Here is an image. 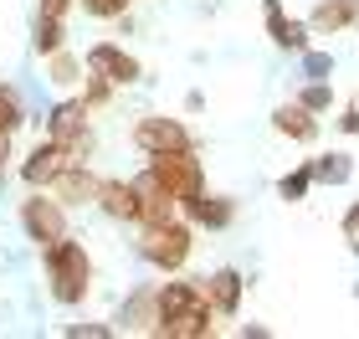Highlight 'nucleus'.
<instances>
[{
  "label": "nucleus",
  "mask_w": 359,
  "mask_h": 339,
  "mask_svg": "<svg viewBox=\"0 0 359 339\" xmlns=\"http://www.w3.org/2000/svg\"><path fill=\"white\" fill-rule=\"evenodd\" d=\"M154 334L159 339H216V309L205 303L201 293V278H175V283H159L154 288Z\"/></svg>",
  "instance_id": "f257e3e1"
},
{
  "label": "nucleus",
  "mask_w": 359,
  "mask_h": 339,
  "mask_svg": "<svg viewBox=\"0 0 359 339\" xmlns=\"http://www.w3.org/2000/svg\"><path fill=\"white\" fill-rule=\"evenodd\" d=\"M41 262H46V288H52L57 303H67V309L88 303V293H93V257H88L83 241L77 237L52 241V247L41 252Z\"/></svg>",
  "instance_id": "f03ea898"
},
{
  "label": "nucleus",
  "mask_w": 359,
  "mask_h": 339,
  "mask_svg": "<svg viewBox=\"0 0 359 339\" xmlns=\"http://www.w3.org/2000/svg\"><path fill=\"white\" fill-rule=\"evenodd\" d=\"M134 180L139 185H159L165 196H175L180 206H185L190 196H201V190H205V165H201V154H195V144H185V149L149 154V165H144Z\"/></svg>",
  "instance_id": "7ed1b4c3"
},
{
  "label": "nucleus",
  "mask_w": 359,
  "mask_h": 339,
  "mask_svg": "<svg viewBox=\"0 0 359 339\" xmlns=\"http://www.w3.org/2000/svg\"><path fill=\"white\" fill-rule=\"evenodd\" d=\"M190 252H195V226H190V221L170 216V221L139 226V257H144L149 267H159V272H180V267L190 262Z\"/></svg>",
  "instance_id": "20e7f679"
},
{
  "label": "nucleus",
  "mask_w": 359,
  "mask_h": 339,
  "mask_svg": "<svg viewBox=\"0 0 359 339\" xmlns=\"http://www.w3.org/2000/svg\"><path fill=\"white\" fill-rule=\"evenodd\" d=\"M21 232L46 252L52 241L72 237V232H67V206H62L52 190H31V196L21 201Z\"/></svg>",
  "instance_id": "39448f33"
},
{
  "label": "nucleus",
  "mask_w": 359,
  "mask_h": 339,
  "mask_svg": "<svg viewBox=\"0 0 359 339\" xmlns=\"http://www.w3.org/2000/svg\"><path fill=\"white\" fill-rule=\"evenodd\" d=\"M88 119H93V108L83 103V93H77V98L57 103L52 113H46V139L67 144L77 159H88V154H93V124H88Z\"/></svg>",
  "instance_id": "423d86ee"
},
{
  "label": "nucleus",
  "mask_w": 359,
  "mask_h": 339,
  "mask_svg": "<svg viewBox=\"0 0 359 339\" xmlns=\"http://www.w3.org/2000/svg\"><path fill=\"white\" fill-rule=\"evenodd\" d=\"M128 139H134V149H139L144 159H149V154H165V149H185V144H195L190 128L180 124V119H170V113H144Z\"/></svg>",
  "instance_id": "0eeeda50"
},
{
  "label": "nucleus",
  "mask_w": 359,
  "mask_h": 339,
  "mask_svg": "<svg viewBox=\"0 0 359 339\" xmlns=\"http://www.w3.org/2000/svg\"><path fill=\"white\" fill-rule=\"evenodd\" d=\"M97 211H103L108 221H128L139 226L144 221V190L134 180H123V175H108V180H97Z\"/></svg>",
  "instance_id": "6e6552de"
},
{
  "label": "nucleus",
  "mask_w": 359,
  "mask_h": 339,
  "mask_svg": "<svg viewBox=\"0 0 359 339\" xmlns=\"http://www.w3.org/2000/svg\"><path fill=\"white\" fill-rule=\"evenodd\" d=\"M262 26H267V36H272L277 52H298V57L308 52V36H313V26L298 21V15H287L283 0H262Z\"/></svg>",
  "instance_id": "1a4fd4ad"
},
{
  "label": "nucleus",
  "mask_w": 359,
  "mask_h": 339,
  "mask_svg": "<svg viewBox=\"0 0 359 339\" xmlns=\"http://www.w3.org/2000/svg\"><path fill=\"white\" fill-rule=\"evenodd\" d=\"M83 62H88V72L108 77L113 88H128V83H139V72H144V67H139V57H128L118 41H93Z\"/></svg>",
  "instance_id": "9d476101"
},
{
  "label": "nucleus",
  "mask_w": 359,
  "mask_h": 339,
  "mask_svg": "<svg viewBox=\"0 0 359 339\" xmlns=\"http://www.w3.org/2000/svg\"><path fill=\"white\" fill-rule=\"evenodd\" d=\"M72 159H77V154L67 149V144H57V139H41L36 149L26 154V165H21V180H26L31 190H46V185H52L62 170L72 165Z\"/></svg>",
  "instance_id": "9b49d317"
},
{
  "label": "nucleus",
  "mask_w": 359,
  "mask_h": 339,
  "mask_svg": "<svg viewBox=\"0 0 359 339\" xmlns=\"http://www.w3.org/2000/svg\"><path fill=\"white\" fill-rule=\"evenodd\" d=\"M201 293H205V303L216 309L221 319H231L236 309H241V293H247V278H241L236 267H216L210 278H201Z\"/></svg>",
  "instance_id": "f8f14e48"
},
{
  "label": "nucleus",
  "mask_w": 359,
  "mask_h": 339,
  "mask_svg": "<svg viewBox=\"0 0 359 339\" xmlns=\"http://www.w3.org/2000/svg\"><path fill=\"white\" fill-rule=\"evenodd\" d=\"M180 211H185L190 226H210V232H221V226L236 221V201L231 196H216V190H201V196H190Z\"/></svg>",
  "instance_id": "ddd939ff"
},
{
  "label": "nucleus",
  "mask_w": 359,
  "mask_h": 339,
  "mask_svg": "<svg viewBox=\"0 0 359 339\" xmlns=\"http://www.w3.org/2000/svg\"><path fill=\"white\" fill-rule=\"evenodd\" d=\"M46 190H52L62 206H88V201H97V175L88 170V159H72Z\"/></svg>",
  "instance_id": "4468645a"
},
{
  "label": "nucleus",
  "mask_w": 359,
  "mask_h": 339,
  "mask_svg": "<svg viewBox=\"0 0 359 339\" xmlns=\"http://www.w3.org/2000/svg\"><path fill=\"white\" fill-rule=\"evenodd\" d=\"M308 26H313V36H339V31L359 26V0H318L308 11Z\"/></svg>",
  "instance_id": "2eb2a0df"
},
{
  "label": "nucleus",
  "mask_w": 359,
  "mask_h": 339,
  "mask_svg": "<svg viewBox=\"0 0 359 339\" xmlns=\"http://www.w3.org/2000/svg\"><path fill=\"white\" fill-rule=\"evenodd\" d=\"M272 128H277L283 139H292V144H313V139H318V113L292 98V103H283V108L272 113Z\"/></svg>",
  "instance_id": "dca6fc26"
},
{
  "label": "nucleus",
  "mask_w": 359,
  "mask_h": 339,
  "mask_svg": "<svg viewBox=\"0 0 359 339\" xmlns=\"http://www.w3.org/2000/svg\"><path fill=\"white\" fill-rule=\"evenodd\" d=\"M154 319H159V309H154V288H144V293H134V298L123 303V319H118V324L134 329V334H154Z\"/></svg>",
  "instance_id": "f3484780"
},
{
  "label": "nucleus",
  "mask_w": 359,
  "mask_h": 339,
  "mask_svg": "<svg viewBox=\"0 0 359 339\" xmlns=\"http://www.w3.org/2000/svg\"><path fill=\"white\" fill-rule=\"evenodd\" d=\"M83 72H88V62H83V57H72L67 46L46 57V83H52V88H72V83H83Z\"/></svg>",
  "instance_id": "a211bd4d"
},
{
  "label": "nucleus",
  "mask_w": 359,
  "mask_h": 339,
  "mask_svg": "<svg viewBox=\"0 0 359 339\" xmlns=\"http://www.w3.org/2000/svg\"><path fill=\"white\" fill-rule=\"evenodd\" d=\"M31 46H36L41 57H52V52H62V46H67V31H62L57 15H36V36H31Z\"/></svg>",
  "instance_id": "6ab92c4d"
},
{
  "label": "nucleus",
  "mask_w": 359,
  "mask_h": 339,
  "mask_svg": "<svg viewBox=\"0 0 359 339\" xmlns=\"http://www.w3.org/2000/svg\"><path fill=\"white\" fill-rule=\"evenodd\" d=\"M313 175H318L323 185H344L349 175H354V159L349 154H318L313 159Z\"/></svg>",
  "instance_id": "aec40b11"
},
{
  "label": "nucleus",
  "mask_w": 359,
  "mask_h": 339,
  "mask_svg": "<svg viewBox=\"0 0 359 339\" xmlns=\"http://www.w3.org/2000/svg\"><path fill=\"white\" fill-rule=\"evenodd\" d=\"M313 180H318V175H313V159H303L292 175H283V180H277V196H283V201H303Z\"/></svg>",
  "instance_id": "412c9836"
},
{
  "label": "nucleus",
  "mask_w": 359,
  "mask_h": 339,
  "mask_svg": "<svg viewBox=\"0 0 359 339\" xmlns=\"http://www.w3.org/2000/svg\"><path fill=\"white\" fill-rule=\"evenodd\" d=\"M26 124V103H21V93H15L11 83H0V128H21Z\"/></svg>",
  "instance_id": "4be33fe9"
},
{
  "label": "nucleus",
  "mask_w": 359,
  "mask_h": 339,
  "mask_svg": "<svg viewBox=\"0 0 359 339\" xmlns=\"http://www.w3.org/2000/svg\"><path fill=\"white\" fill-rule=\"evenodd\" d=\"M298 103H303V108H313V113H329V108H334V88L323 83V77H313V83L298 93Z\"/></svg>",
  "instance_id": "5701e85b"
},
{
  "label": "nucleus",
  "mask_w": 359,
  "mask_h": 339,
  "mask_svg": "<svg viewBox=\"0 0 359 339\" xmlns=\"http://www.w3.org/2000/svg\"><path fill=\"white\" fill-rule=\"evenodd\" d=\"M77 6H83L93 21H123L128 15V0H77Z\"/></svg>",
  "instance_id": "b1692460"
},
{
  "label": "nucleus",
  "mask_w": 359,
  "mask_h": 339,
  "mask_svg": "<svg viewBox=\"0 0 359 339\" xmlns=\"http://www.w3.org/2000/svg\"><path fill=\"white\" fill-rule=\"evenodd\" d=\"M83 103H88V108H108V103H113V83H108V77H97V72H88Z\"/></svg>",
  "instance_id": "393cba45"
},
{
  "label": "nucleus",
  "mask_w": 359,
  "mask_h": 339,
  "mask_svg": "<svg viewBox=\"0 0 359 339\" xmlns=\"http://www.w3.org/2000/svg\"><path fill=\"white\" fill-rule=\"evenodd\" d=\"M303 72H308V77H329V72H334V57L308 46V52H303Z\"/></svg>",
  "instance_id": "a878e982"
},
{
  "label": "nucleus",
  "mask_w": 359,
  "mask_h": 339,
  "mask_svg": "<svg viewBox=\"0 0 359 339\" xmlns=\"http://www.w3.org/2000/svg\"><path fill=\"white\" fill-rule=\"evenodd\" d=\"M344 241H349V252L359 257V201H354L349 211H344Z\"/></svg>",
  "instance_id": "bb28decb"
},
{
  "label": "nucleus",
  "mask_w": 359,
  "mask_h": 339,
  "mask_svg": "<svg viewBox=\"0 0 359 339\" xmlns=\"http://www.w3.org/2000/svg\"><path fill=\"white\" fill-rule=\"evenodd\" d=\"M339 134H359V93L344 103V113H339Z\"/></svg>",
  "instance_id": "cd10ccee"
},
{
  "label": "nucleus",
  "mask_w": 359,
  "mask_h": 339,
  "mask_svg": "<svg viewBox=\"0 0 359 339\" xmlns=\"http://www.w3.org/2000/svg\"><path fill=\"white\" fill-rule=\"evenodd\" d=\"M41 15H57V21H67V11H72V0H36Z\"/></svg>",
  "instance_id": "c85d7f7f"
},
{
  "label": "nucleus",
  "mask_w": 359,
  "mask_h": 339,
  "mask_svg": "<svg viewBox=\"0 0 359 339\" xmlns=\"http://www.w3.org/2000/svg\"><path fill=\"white\" fill-rule=\"evenodd\" d=\"M6 159H11V128H0V170H6Z\"/></svg>",
  "instance_id": "c756f323"
}]
</instances>
